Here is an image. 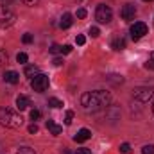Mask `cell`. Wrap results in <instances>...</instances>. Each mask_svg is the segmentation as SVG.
Returning <instances> with one entry per match:
<instances>
[{
  "instance_id": "obj_1",
  "label": "cell",
  "mask_w": 154,
  "mask_h": 154,
  "mask_svg": "<svg viewBox=\"0 0 154 154\" xmlns=\"http://www.w3.org/2000/svg\"><path fill=\"white\" fill-rule=\"evenodd\" d=\"M81 104L86 111H99L111 104V95H109V91H104V90L88 91L81 97Z\"/></svg>"
},
{
  "instance_id": "obj_2",
  "label": "cell",
  "mask_w": 154,
  "mask_h": 154,
  "mask_svg": "<svg viewBox=\"0 0 154 154\" xmlns=\"http://www.w3.org/2000/svg\"><path fill=\"white\" fill-rule=\"evenodd\" d=\"M22 124H23L22 115H18L16 111L9 108H0V125L9 127V129H18L22 127Z\"/></svg>"
},
{
  "instance_id": "obj_3",
  "label": "cell",
  "mask_w": 154,
  "mask_h": 154,
  "mask_svg": "<svg viewBox=\"0 0 154 154\" xmlns=\"http://www.w3.org/2000/svg\"><path fill=\"white\" fill-rule=\"evenodd\" d=\"M14 22H16V14L9 7L0 5V29H7V27L14 25Z\"/></svg>"
},
{
  "instance_id": "obj_4",
  "label": "cell",
  "mask_w": 154,
  "mask_h": 154,
  "mask_svg": "<svg viewBox=\"0 0 154 154\" xmlns=\"http://www.w3.org/2000/svg\"><path fill=\"white\" fill-rule=\"evenodd\" d=\"M113 18V11L111 7H108L106 4H99L97 9H95V20L99 23H109Z\"/></svg>"
},
{
  "instance_id": "obj_5",
  "label": "cell",
  "mask_w": 154,
  "mask_h": 154,
  "mask_svg": "<svg viewBox=\"0 0 154 154\" xmlns=\"http://www.w3.org/2000/svg\"><path fill=\"white\" fill-rule=\"evenodd\" d=\"M31 86H32L34 91L43 93V91L48 88V75H45V74H38V75H34L32 79H31Z\"/></svg>"
},
{
  "instance_id": "obj_6",
  "label": "cell",
  "mask_w": 154,
  "mask_h": 154,
  "mask_svg": "<svg viewBox=\"0 0 154 154\" xmlns=\"http://www.w3.org/2000/svg\"><path fill=\"white\" fill-rule=\"evenodd\" d=\"M145 34H147V25H145L143 22H134V23L131 25V38L134 39V41L142 39Z\"/></svg>"
},
{
  "instance_id": "obj_7",
  "label": "cell",
  "mask_w": 154,
  "mask_h": 154,
  "mask_svg": "<svg viewBox=\"0 0 154 154\" xmlns=\"http://www.w3.org/2000/svg\"><path fill=\"white\" fill-rule=\"evenodd\" d=\"M133 97L140 102H149L152 99V90L151 88H136L133 91Z\"/></svg>"
},
{
  "instance_id": "obj_8",
  "label": "cell",
  "mask_w": 154,
  "mask_h": 154,
  "mask_svg": "<svg viewBox=\"0 0 154 154\" xmlns=\"http://www.w3.org/2000/svg\"><path fill=\"white\" fill-rule=\"evenodd\" d=\"M134 14H136V7H134L133 4H125V5L120 9V16H122L124 20H133Z\"/></svg>"
},
{
  "instance_id": "obj_9",
  "label": "cell",
  "mask_w": 154,
  "mask_h": 154,
  "mask_svg": "<svg viewBox=\"0 0 154 154\" xmlns=\"http://www.w3.org/2000/svg\"><path fill=\"white\" fill-rule=\"evenodd\" d=\"M90 138H91V131L90 129H81L75 136H74V140H75L77 143H82V142H86Z\"/></svg>"
},
{
  "instance_id": "obj_10",
  "label": "cell",
  "mask_w": 154,
  "mask_h": 154,
  "mask_svg": "<svg viewBox=\"0 0 154 154\" xmlns=\"http://www.w3.org/2000/svg\"><path fill=\"white\" fill-rule=\"evenodd\" d=\"M31 106V100L25 97V95H18L16 97V108L20 109V111H23V109H27Z\"/></svg>"
},
{
  "instance_id": "obj_11",
  "label": "cell",
  "mask_w": 154,
  "mask_h": 154,
  "mask_svg": "<svg viewBox=\"0 0 154 154\" xmlns=\"http://www.w3.org/2000/svg\"><path fill=\"white\" fill-rule=\"evenodd\" d=\"M72 23H74V20H72V14H70V13H65V14L61 16L59 27H61V29H68V27H72Z\"/></svg>"
},
{
  "instance_id": "obj_12",
  "label": "cell",
  "mask_w": 154,
  "mask_h": 154,
  "mask_svg": "<svg viewBox=\"0 0 154 154\" xmlns=\"http://www.w3.org/2000/svg\"><path fill=\"white\" fill-rule=\"evenodd\" d=\"M47 127H48V131H50L54 136H57V134H61V133H63V127H61V125H57L54 120H47Z\"/></svg>"
},
{
  "instance_id": "obj_13",
  "label": "cell",
  "mask_w": 154,
  "mask_h": 154,
  "mask_svg": "<svg viewBox=\"0 0 154 154\" xmlns=\"http://www.w3.org/2000/svg\"><path fill=\"white\" fill-rule=\"evenodd\" d=\"M4 81H5V82H9V84H16V82L20 81V75H18L16 72L9 70V72H5V74H4Z\"/></svg>"
},
{
  "instance_id": "obj_14",
  "label": "cell",
  "mask_w": 154,
  "mask_h": 154,
  "mask_svg": "<svg viewBox=\"0 0 154 154\" xmlns=\"http://www.w3.org/2000/svg\"><path fill=\"white\" fill-rule=\"evenodd\" d=\"M111 48L113 50H124L125 48V39L124 38H115L111 41Z\"/></svg>"
},
{
  "instance_id": "obj_15",
  "label": "cell",
  "mask_w": 154,
  "mask_h": 154,
  "mask_svg": "<svg viewBox=\"0 0 154 154\" xmlns=\"http://www.w3.org/2000/svg\"><path fill=\"white\" fill-rule=\"evenodd\" d=\"M23 74L32 79L34 75H38V74H39V68L36 66V65H29V66H25V72H23Z\"/></svg>"
},
{
  "instance_id": "obj_16",
  "label": "cell",
  "mask_w": 154,
  "mask_h": 154,
  "mask_svg": "<svg viewBox=\"0 0 154 154\" xmlns=\"http://www.w3.org/2000/svg\"><path fill=\"white\" fill-rule=\"evenodd\" d=\"M48 106L54 108V109H59V108H63V102H61L59 99H54V97H52V99H48Z\"/></svg>"
},
{
  "instance_id": "obj_17",
  "label": "cell",
  "mask_w": 154,
  "mask_h": 154,
  "mask_svg": "<svg viewBox=\"0 0 154 154\" xmlns=\"http://www.w3.org/2000/svg\"><path fill=\"white\" fill-rule=\"evenodd\" d=\"M27 59H29V57H27V54H25V52H20V54L16 56V61H18L20 65H25V63H27Z\"/></svg>"
},
{
  "instance_id": "obj_18",
  "label": "cell",
  "mask_w": 154,
  "mask_h": 154,
  "mask_svg": "<svg viewBox=\"0 0 154 154\" xmlns=\"http://www.w3.org/2000/svg\"><path fill=\"white\" fill-rule=\"evenodd\" d=\"M145 68H147V70H154V52L149 56V59H147V63H145Z\"/></svg>"
},
{
  "instance_id": "obj_19",
  "label": "cell",
  "mask_w": 154,
  "mask_h": 154,
  "mask_svg": "<svg viewBox=\"0 0 154 154\" xmlns=\"http://www.w3.org/2000/svg\"><path fill=\"white\" fill-rule=\"evenodd\" d=\"M7 59H9V56H7V52L0 48V66H2V65H5V63H7Z\"/></svg>"
},
{
  "instance_id": "obj_20",
  "label": "cell",
  "mask_w": 154,
  "mask_h": 154,
  "mask_svg": "<svg viewBox=\"0 0 154 154\" xmlns=\"http://www.w3.org/2000/svg\"><path fill=\"white\" fill-rule=\"evenodd\" d=\"M22 41H23L25 45H29V43H32V41H34V38H32V34H29V32H25V34L22 36Z\"/></svg>"
},
{
  "instance_id": "obj_21",
  "label": "cell",
  "mask_w": 154,
  "mask_h": 154,
  "mask_svg": "<svg viewBox=\"0 0 154 154\" xmlns=\"http://www.w3.org/2000/svg\"><path fill=\"white\" fill-rule=\"evenodd\" d=\"M72 120H74V111H66V115H65V124H66V125H70V124H72Z\"/></svg>"
},
{
  "instance_id": "obj_22",
  "label": "cell",
  "mask_w": 154,
  "mask_h": 154,
  "mask_svg": "<svg viewBox=\"0 0 154 154\" xmlns=\"http://www.w3.org/2000/svg\"><path fill=\"white\" fill-rule=\"evenodd\" d=\"M16 154H36V152H34V149H31V147H20V151Z\"/></svg>"
},
{
  "instance_id": "obj_23",
  "label": "cell",
  "mask_w": 154,
  "mask_h": 154,
  "mask_svg": "<svg viewBox=\"0 0 154 154\" xmlns=\"http://www.w3.org/2000/svg\"><path fill=\"white\" fill-rule=\"evenodd\" d=\"M109 81H111V82H115V84H122V82H124L122 75H109Z\"/></svg>"
},
{
  "instance_id": "obj_24",
  "label": "cell",
  "mask_w": 154,
  "mask_h": 154,
  "mask_svg": "<svg viewBox=\"0 0 154 154\" xmlns=\"http://www.w3.org/2000/svg\"><path fill=\"white\" fill-rule=\"evenodd\" d=\"M120 152H124V154H127V152H131V145L129 143H122L120 145V149H118Z\"/></svg>"
},
{
  "instance_id": "obj_25",
  "label": "cell",
  "mask_w": 154,
  "mask_h": 154,
  "mask_svg": "<svg viewBox=\"0 0 154 154\" xmlns=\"http://www.w3.org/2000/svg\"><path fill=\"white\" fill-rule=\"evenodd\" d=\"M142 154H154V145H145L142 149Z\"/></svg>"
},
{
  "instance_id": "obj_26",
  "label": "cell",
  "mask_w": 154,
  "mask_h": 154,
  "mask_svg": "<svg viewBox=\"0 0 154 154\" xmlns=\"http://www.w3.org/2000/svg\"><path fill=\"white\" fill-rule=\"evenodd\" d=\"M99 34H100L99 27H90V36H91V38H97Z\"/></svg>"
},
{
  "instance_id": "obj_27",
  "label": "cell",
  "mask_w": 154,
  "mask_h": 154,
  "mask_svg": "<svg viewBox=\"0 0 154 154\" xmlns=\"http://www.w3.org/2000/svg\"><path fill=\"white\" fill-rule=\"evenodd\" d=\"M75 16L77 18H86V9H84V7H79L77 13H75Z\"/></svg>"
},
{
  "instance_id": "obj_28",
  "label": "cell",
  "mask_w": 154,
  "mask_h": 154,
  "mask_svg": "<svg viewBox=\"0 0 154 154\" xmlns=\"http://www.w3.org/2000/svg\"><path fill=\"white\" fill-rule=\"evenodd\" d=\"M75 43L77 45H84V43H86V38H84L82 34H77L75 36Z\"/></svg>"
},
{
  "instance_id": "obj_29",
  "label": "cell",
  "mask_w": 154,
  "mask_h": 154,
  "mask_svg": "<svg viewBox=\"0 0 154 154\" xmlns=\"http://www.w3.org/2000/svg\"><path fill=\"white\" fill-rule=\"evenodd\" d=\"M48 50H50V54H57V52H61V47L59 45H52Z\"/></svg>"
},
{
  "instance_id": "obj_30",
  "label": "cell",
  "mask_w": 154,
  "mask_h": 154,
  "mask_svg": "<svg viewBox=\"0 0 154 154\" xmlns=\"http://www.w3.org/2000/svg\"><path fill=\"white\" fill-rule=\"evenodd\" d=\"M39 116H41V113H39L38 109H32V111H31V118H32V120H38Z\"/></svg>"
},
{
  "instance_id": "obj_31",
  "label": "cell",
  "mask_w": 154,
  "mask_h": 154,
  "mask_svg": "<svg viewBox=\"0 0 154 154\" xmlns=\"http://www.w3.org/2000/svg\"><path fill=\"white\" fill-rule=\"evenodd\" d=\"M75 154H91V151L90 149H86V147H81V149H77Z\"/></svg>"
},
{
  "instance_id": "obj_32",
  "label": "cell",
  "mask_w": 154,
  "mask_h": 154,
  "mask_svg": "<svg viewBox=\"0 0 154 154\" xmlns=\"http://www.w3.org/2000/svg\"><path fill=\"white\" fill-rule=\"evenodd\" d=\"M70 52H72V47H70V45L61 47V54H70Z\"/></svg>"
},
{
  "instance_id": "obj_33",
  "label": "cell",
  "mask_w": 154,
  "mask_h": 154,
  "mask_svg": "<svg viewBox=\"0 0 154 154\" xmlns=\"http://www.w3.org/2000/svg\"><path fill=\"white\" fill-rule=\"evenodd\" d=\"M29 133H31V134H36V133H38V125H36V124H31V125H29Z\"/></svg>"
},
{
  "instance_id": "obj_34",
  "label": "cell",
  "mask_w": 154,
  "mask_h": 154,
  "mask_svg": "<svg viewBox=\"0 0 154 154\" xmlns=\"http://www.w3.org/2000/svg\"><path fill=\"white\" fill-rule=\"evenodd\" d=\"M52 65H54V66H61V65H63V59H61V57H54Z\"/></svg>"
},
{
  "instance_id": "obj_35",
  "label": "cell",
  "mask_w": 154,
  "mask_h": 154,
  "mask_svg": "<svg viewBox=\"0 0 154 154\" xmlns=\"http://www.w3.org/2000/svg\"><path fill=\"white\" fill-rule=\"evenodd\" d=\"M22 2H23L25 5H36V4H38L39 0H22Z\"/></svg>"
},
{
  "instance_id": "obj_36",
  "label": "cell",
  "mask_w": 154,
  "mask_h": 154,
  "mask_svg": "<svg viewBox=\"0 0 154 154\" xmlns=\"http://www.w3.org/2000/svg\"><path fill=\"white\" fill-rule=\"evenodd\" d=\"M152 113H154V100H152Z\"/></svg>"
},
{
  "instance_id": "obj_37",
  "label": "cell",
  "mask_w": 154,
  "mask_h": 154,
  "mask_svg": "<svg viewBox=\"0 0 154 154\" xmlns=\"http://www.w3.org/2000/svg\"><path fill=\"white\" fill-rule=\"evenodd\" d=\"M145 2H152V0H145Z\"/></svg>"
}]
</instances>
